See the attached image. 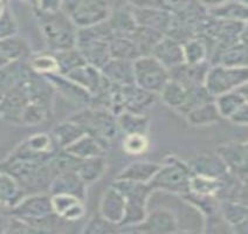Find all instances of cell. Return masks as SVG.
<instances>
[{
	"mask_svg": "<svg viewBox=\"0 0 248 234\" xmlns=\"http://www.w3.org/2000/svg\"><path fill=\"white\" fill-rule=\"evenodd\" d=\"M34 11L42 39L49 52L56 53L74 48L78 28L66 14L62 11L54 13L41 12L36 8Z\"/></svg>",
	"mask_w": 248,
	"mask_h": 234,
	"instance_id": "6da1fadb",
	"label": "cell"
},
{
	"mask_svg": "<svg viewBox=\"0 0 248 234\" xmlns=\"http://www.w3.org/2000/svg\"><path fill=\"white\" fill-rule=\"evenodd\" d=\"M69 120L82 126L86 134L94 137L106 151L111 146L120 132L117 118L108 109L89 107L76 112Z\"/></svg>",
	"mask_w": 248,
	"mask_h": 234,
	"instance_id": "7a4b0ae2",
	"label": "cell"
},
{
	"mask_svg": "<svg viewBox=\"0 0 248 234\" xmlns=\"http://www.w3.org/2000/svg\"><path fill=\"white\" fill-rule=\"evenodd\" d=\"M10 211L11 216L22 219L39 232H48L60 219L53 212L50 196L44 193L21 198Z\"/></svg>",
	"mask_w": 248,
	"mask_h": 234,
	"instance_id": "3957f363",
	"label": "cell"
},
{
	"mask_svg": "<svg viewBox=\"0 0 248 234\" xmlns=\"http://www.w3.org/2000/svg\"><path fill=\"white\" fill-rule=\"evenodd\" d=\"M192 176L188 163L176 156H170L160 163V166L149 185L154 191L183 196L190 191V178Z\"/></svg>",
	"mask_w": 248,
	"mask_h": 234,
	"instance_id": "277c9868",
	"label": "cell"
},
{
	"mask_svg": "<svg viewBox=\"0 0 248 234\" xmlns=\"http://www.w3.org/2000/svg\"><path fill=\"white\" fill-rule=\"evenodd\" d=\"M61 11L76 28H84L109 20L112 4L111 0H63Z\"/></svg>",
	"mask_w": 248,
	"mask_h": 234,
	"instance_id": "5b68a950",
	"label": "cell"
},
{
	"mask_svg": "<svg viewBox=\"0 0 248 234\" xmlns=\"http://www.w3.org/2000/svg\"><path fill=\"white\" fill-rule=\"evenodd\" d=\"M112 185L123 193L125 198V217L121 227L137 225L145 218L148 213V203L155 192L149 184L116 179Z\"/></svg>",
	"mask_w": 248,
	"mask_h": 234,
	"instance_id": "8992f818",
	"label": "cell"
},
{
	"mask_svg": "<svg viewBox=\"0 0 248 234\" xmlns=\"http://www.w3.org/2000/svg\"><path fill=\"white\" fill-rule=\"evenodd\" d=\"M248 82V67H227L211 64L204 87L213 97L239 88Z\"/></svg>",
	"mask_w": 248,
	"mask_h": 234,
	"instance_id": "52a82bcc",
	"label": "cell"
},
{
	"mask_svg": "<svg viewBox=\"0 0 248 234\" xmlns=\"http://www.w3.org/2000/svg\"><path fill=\"white\" fill-rule=\"evenodd\" d=\"M135 84L146 92L159 94L170 78L169 70L152 55H142L132 61Z\"/></svg>",
	"mask_w": 248,
	"mask_h": 234,
	"instance_id": "ba28073f",
	"label": "cell"
},
{
	"mask_svg": "<svg viewBox=\"0 0 248 234\" xmlns=\"http://www.w3.org/2000/svg\"><path fill=\"white\" fill-rule=\"evenodd\" d=\"M177 213L170 208L158 207L149 211L145 218L137 225L128 227H121L120 232H135V233H154V234H169L179 231Z\"/></svg>",
	"mask_w": 248,
	"mask_h": 234,
	"instance_id": "9c48e42d",
	"label": "cell"
},
{
	"mask_svg": "<svg viewBox=\"0 0 248 234\" xmlns=\"http://www.w3.org/2000/svg\"><path fill=\"white\" fill-rule=\"evenodd\" d=\"M247 143H227L219 145L216 154L222 159L227 166L230 173L235 178L247 184L248 173V156H247Z\"/></svg>",
	"mask_w": 248,
	"mask_h": 234,
	"instance_id": "30bf717a",
	"label": "cell"
},
{
	"mask_svg": "<svg viewBox=\"0 0 248 234\" xmlns=\"http://www.w3.org/2000/svg\"><path fill=\"white\" fill-rule=\"evenodd\" d=\"M64 76H67L69 80H72L73 82L80 86L86 92H88L92 95V97L102 92V90L108 88L111 83L102 74L101 69L88 63L76 67V68L70 70L68 74Z\"/></svg>",
	"mask_w": 248,
	"mask_h": 234,
	"instance_id": "8fae6325",
	"label": "cell"
},
{
	"mask_svg": "<svg viewBox=\"0 0 248 234\" xmlns=\"http://www.w3.org/2000/svg\"><path fill=\"white\" fill-rule=\"evenodd\" d=\"M150 55L154 56L166 69L170 70L184 63L183 44L169 35H163L152 48Z\"/></svg>",
	"mask_w": 248,
	"mask_h": 234,
	"instance_id": "7c38bea8",
	"label": "cell"
},
{
	"mask_svg": "<svg viewBox=\"0 0 248 234\" xmlns=\"http://www.w3.org/2000/svg\"><path fill=\"white\" fill-rule=\"evenodd\" d=\"M53 212L64 221H78L86 214L84 200L67 193L50 194Z\"/></svg>",
	"mask_w": 248,
	"mask_h": 234,
	"instance_id": "4fadbf2b",
	"label": "cell"
},
{
	"mask_svg": "<svg viewBox=\"0 0 248 234\" xmlns=\"http://www.w3.org/2000/svg\"><path fill=\"white\" fill-rule=\"evenodd\" d=\"M109 42L102 39H76V48L86 63L101 69L111 59Z\"/></svg>",
	"mask_w": 248,
	"mask_h": 234,
	"instance_id": "5bb4252c",
	"label": "cell"
},
{
	"mask_svg": "<svg viewBox=\"0 0 248 234\" xmlns=\"http://www.w3.org/2000/svg\"><path fill=\"white\" fill-rule=\"evenodd\" d=\"M125 198L123 193L114 185H111L104 191L101 198L100 216L112 224L122 226L124 217H125Z\"/></svg>",
	"mask_w": 248,
	"mask_h": 234,
	"instance_id": "9a60e30c",
	"label": "cell"
},
{
	"mask_svg": "<svg viewBox=\"0 0 248 234\" xmlns=\"http://www.w3.org/2000/svg\"><path fill=\"white\" fill-rule=\"evenodd\" d=\"M130 11L137 26L148 27L151 28V30L158 31L164 35L168 32L169 27H170L172 14L166 12L164 10L134 6V10Z\"/></svg>",
	"mask_w": 248,
	"mask_h": 234,
	"instance_id": "2e32d148",
	"label": "cell"
},
{
	"mask_svg": "<svg viewBox=\"0 0 248 234\" xmlns=\"http://www.w3.org/2000/svg\"><path fill=\"white\" fill-rule=\"evenodd\" d=\"M210 67L211 63L207 60L193 64L184 62L169 70V74H170V78L178 81L188 89L197 86H204L205 78Z\"/></svg>",
	"mask_w": 248,
	"mask_h": 234,
	"instance_id": "e0dca14e",
	"label": "cell"
},
{
	"mask_svg": "<svg viewBox=\"0 0 248 234\" xmlns=\"http://www.w3.org/2000/svg\"><path fill=\"white\" fill-rule=\"evenodd\" d=\"M45 78L52 84L54 92L60 93L66 100L72 101L74 103L86 104V106H89L90 102H92V95L83 88H81L80 86L73 82L72 80H69L67 76L54 73V74L45 75Z\"/></svg>",
	"mask_w": 248,
	"mask_h": 234,
	"instance_id": "ac0fdd59",
	"label": "cell"
},
{
	"mask_svg": "<svg viewBox=\"0 0 248 234\" xmlns=\"http://www.w3.org/2000/svg\"><path fill=\"white\" fill-rule=\"evenodd\" d=\"M50 194L67 193L84 200L87 193V185L74 171H64L56 173L49 184Z\"/></svg>",
	"mask_w": 248,
	"mask_h": 234,
	"instance_id": "d6986e66",
	"label": "cell"
},
{
	"mask_svg": "<svg viewBox=\"0 0 248 234\" xmlns=\"http://www.w3.org/2000/svg\"><path fill=\"white\" fill-rule=\"evenodd\" d=\"M219 214L227 226L234 232L241 233V227L247 228L248 208L246 203L224 199L219 204Z\"/></svg>",
	"mask_w": 248,
	"mask_h": 234,
	"instance_id": "ffe728a7",
	"label": "cell"
},
{
	"mask_svg": "<svg viewBox=\"0 0 248 234\" xmlns=\"http://www.w3.org/2000/svg\"><path fill=\"white\" fill-rule=\"evenodd\" d=\"M188 165H190L192 173L213 177V178L224 179L231 174L227 166L217 154L200 155L192 162L188 163Z\"/></svg>",
	"mask_w": 248,
	"mask_h": 234,
	"instance_id": "44dd1931",
	"label": "cell"
},
{
	"mask_svg": "<svg viewBox=\"0 0 248 234\" xmlns=\"http://www.w3.org/2000/svg\"><path fill=\"white\" fill-rule=\"evenodd\" d=\"M214 103H216L220 117L228 120L239 108H241L244 104L248 103L247 83L242 84L239 88L216 96L214 97Z\"/></svg>",
	"mask_w": 248,
	"mask_h": 234,
	"instance_id": "7402d4cb",
	"label": "cell"
},
{
	"mask_svg": "<svg viewBox=\"0 0 248 234\" xmlns=\"http://www.w3.org/2000/svg\"><path fill=\"white\" fill-rule=\"evenodd\" d=\"M28 54L30 47L21 36L16 34L0 40V68L22 60Z\"/></svg>",
	"mask_w": 248,
	"mask_h": 234,
	"instance_id": "603a6c76",
	"label": "cell"
},
{
	"mask_svg": "<svg viewBox=\"0 0 248 234\" xmlns=\"http://www.w3.org/2000/svg\"><path fill=\"white\" fill-rule=\"evenodd\" d=\"M101 72L111 83L121 84V86L135 83L132 61L111 58L101 68Z\"/></svg>",
	"mask_w": 248,
	"mask_h": 234,
	"instance_id": "cb8c5ba5",
	"label": "cell"
},
{
	"mask_svg": "<svg viewBox=\"0 0 248 234\" xmlns=\"http://www.w3.org/2000/svg\"><path fill=\"white\" fill-rule=\"evenodd\" d=\"M230 177L231 174L227 176L226 178L220 179L202 176V174L192 173L190 178V191L188 192L199 194V196L217 197V198L220 200Z\"/></svg>",
	"mask_w": 248,
	"mask_h": 234,
	"instance_id": "d4e9b609",
	"label": "cell"
},
{
	"mask_svg": "<svg viewBox=\"0 0 248 234\" xmlns=\"http://www.w3.org/2000/svg\"><path fill=\"white\" fill-rule=\"evenodd\" d=\"M159 166L160 163L143 162V160L130 163L117 174L116 179L131 180V182L149 184L157 171H158Z\"/></svg>",
	"mask_w": 248,
	"mask_h": 234,
	"instance_id": "484cf974",
	"label": "cell"
},
{
	"mask_svg": "<svg viewBox=\"0 0 248 234\" xmlns=\"http://www.w3.org/2000/svg\"><path fill=\"white\" fill-rule=\"evenodd\" d=\"M247 44H235L212 55V64L227 67H247Z\"/></svg>",
	"mask_w": 248,
	"mask_h": 234,
	"instance_id": "4316f807",
	"label": "cell"
},
{
	"mask_svg": "<svg viewBox=\"0 0 248 234\" xmlns=\"http://www.w3.org/2000/svg\"><path fill=\"white\" fill-rule=\"evenodd\" d=\"M207 13L217 19L247 22V2L240 1V0H227L226 2L219 5V6L207 10Z\"/></svg>",
	"mask_w": 248,
	"mask_h": 234,
	"instance_id": "83f0119b",
	"label": "cell"
},
{
	"mask_svg": "<svg viewBox=\"0 0 248 234\" xmlns=\"http://www.w3.org/2000/svg\"><path fill=\"white\" fill-rule=\"evenodd\" d=\"M107 170V160L104 156L92 157V158L81 159L80 164L76 168L75 172L82 179L86 185L94 184Z\"/></svg>",
	"mask_w": 248,
	"mask_h": 234,
	"instance_id": "f1b7e54d",
	"label": "cell"
},
{
	"mask_svg": "<svg viewBox=\"0 0 248 234\" xmlns=\"http://www.w3.org/2000/svg\"><path fill=\"white\" fill-rule=\"evenodd\" d=\"M111 58L122 59V60L134 61L137 58L142 56L140 47L130 36L114 34L109 42Z\"/></svg>",
	"mask_w": 248,
	"mask_h": 234,
	"instance_id": "f546056e",
	"label": "cell"
},
{
	"mask_svg": "<svg viewBox=\"0 0 248 234\" xmlns=\"http://www.w3.org/2000/svg\"><path fill=\"white\" fill-rule=\"evenodd\" d=\"M118 128L124 135L144 134L148 135L150 117L148 114H134L130 111H122L116 117Z\"/></svg>",
	"mask_w": 248,
	"mask_h": 234,
	"instance_id": "4dcf8cb0",
	"label": "cell"
},
{
	"mask_svg": "<svg viewBox=\"0 0 248 234\" xmlns=\"http://www.w3.org/2000/svg\"><path fill=\"white\" fill-rule=\"evenodd\" d=\"M186 120L193 126H206L217 123L220 120L218 109L213 101H208L193 108L185 115Z\"/></svg>",
	"mask_w": 248,
	"mask_h": 234,
	"instance_id": "1f68e13d",
	"label": "cell"
},
{
	"mask_svg": "<svg viewBox=\"0 0 248 234\" xmlns=\"http://www.w3.org/2000/svg\"><path fill=\"white\" fill-rule=\"evenodd\" d=\"M64 149L70 154L74 155V156L80 157V158H92V157L104 156L107 152L102 148V145L94 137L90 136L89 134L82 135L73 144Z\"/></svg>",
	"mask_w": 248,
	"mask_h": 234,
	"instance_id": "d6a6232c",
	"label": "cell"
},
{
	"mask_svg": "<svg viewBox=\"0 0 248 234\" xmlns=\"http://www.w3.org/2000/svg\"><path fill=\"white\" fill-rule=\"evenodd\" d=\"M159 96L166 106L179 110L187 97V88L178 81L169 78L159 92Z\"/></svg>",
	"mask_w": 248,
	"mask_h": 234,
	"instance_id": "836d02e7",
	"label": "cell"
},
{
	"mask_svg": "<svg viewBox=\"0 0 248 234\" xmlns=\"http://www.w3.org/2000/svg\"><path fill=\"white\" fill-rule=\"evenodd\" d=\"M84 134H86V131L83 130L82 126L78 125V123L72 120L64 121V122L58 124L53 129L54 140L56 142V144L61 146L62 149L73 144L76 140H78Z\"/></svg>",
	"mask_w": 248,
	"mask_h": 234,
	"instance_id": "e575fe53",
	"label": "cell"
},
{
	"mask_svg": "<svg viewBox=\"0 0 248 234\" xmlns=\"http://www.w3.org/2000/svg\"><path fill=\"white\" fill-rule=\"evenodd\" d=\"M22 190L12 176L0 170V204L13 207L22 198Z\"/></svg>",
	"mask_w": 248,
	"mask_h": 234,
	"instance_id": "d590c367",
	"label": "cell"
},
{
	"mask_svg": "<svg viewBox=\"0 0 248 234\" xmlns=\"http://www.w3.org/2000/svg\"><path fill=\"white\" fill-rule=\"evenodd\" d=\"M183 52H184L185 63L193 64L207 60V46L199 36H193L186 40L183 44Z\"/></svg>",
	"mask_w": 248,
	"mask_h": 234,
	"instance_id": "8d00e7d4",
	"label": "cell"
},
{
	"mask_svg": "<svg viewBox=\"0 0 248 234\" xmlns=\"http://www.w3.org/2000/svg\"><path fill=\"white\" fill-rule=\"evenodd\" d=\"M30 67L35 74L39 75H48V74H54V73H59V66L58 61L54 53H40V54H36L31 59Z\"/></svg>",
	"mask_w": 248,
	"mask_h": 234,
	"instance_id": "74e56055",
	"label": "cell"
},
{
	"mask_svg": "<svg viewBox=\"0 0 248 234\" xmlns=\"http://www.w3.org/2000/svg\"><path fill=\"white\" fill-rule=\"evenodd\" d=\"M54 55L56 61H58L59 74L61 75L68 74L70 70L86 63L82 55H81V53L78 52L76 47L72 49L62 50V52H56L54 53Z\"/></svg>",
	"mask_w": 248,
	"mask_h": 234,
	"instance_id": "f35d334b",
	"label": "cell"
},
{
	"mask_svg": "<svg viewBox=\"0 0 248 234\" xmlns=\"http://www.w3.org/2000/svg\"><path fill=\"white\" fill-rule=\"evenodd\" d=\"M213 100L214 97L207 92L204 86L192 87V88L187 89V97H186L185 103L183 104V107L178 111L186 115L188 111L192 110L193 108L200 106V104L208 102V101H213Z\"/></svg>",
	"mask_w": 248,
	"mask_h": 234,
	"instance_id": "ab89813d",
	"label": "cell"
},
{
	"mask_svg": "<svg viewBox=\"0 0 248 234\" xmlns=\"http://www.w3.org/2000/svg\"><path fill=\"white\" fill-rule=\"evenodd\" d=\"M21 146L26 150L39 155H54L53 140L48 135L38 134L27 138Z\"/></svg>",
	"mask_w": 248,
	"mask_h": 234,
	"instance_id": "60d3db41",
	"label": "cell"
},
{
	"mask_svg": "<svg viewBox=\"0 0 248 234\" xmlns=\"http://www.w3.org/2000/svg\"><path fill=\"white\" fill-rule=\"evenodd\" d=\"M122 149L126 154L137 156L148 151L149 138L144 134H128L122 140Z\"/></svg>",
	"mask_w": 248,
	"mask_h": 234,
	"instance_id": "b9f144b4",
	"label": "cell"
},
{
	"mask_svg": "<svg viewBox=\"0 0 248 234\" xmlns=\"http://www.w3.org/2000/svg\"><path fill=\"white\" fill-rule=\"evenodd\" d=\"M121 231V226L112 224L104 219L102 216H96L92 218L87 222L86 227L83 228V233H97V234H106V233H116Z\"/></svg>",
	"mask_w": 248,
	"mask_h": 234,
	"instance_id": "7bdbcfd3",
	"label": "cell"
},
{
	"mask_svg": "<svg viewBox=\"0 0 248 234\" xmlns=\"http://www.w3.org/2000/svg\"><path fill=\"white\" fill-rule=\"evenodd\" d=\"M18 34V24L10 7H6L4 13L0 16V40Z\"/></svg>",
	"mask_w": 248,
	"mask_h": 234,
	"instance_id": "ee69618b",
	"label": "cell"
},
{
	"mask_svg": "<svg viewBox=\"0 0 248 234\" xmlns=\"http://www.w3.org/2000/svg\"><path fill=\"white\" fill-rule=\"evenodd\" d=\"M197 0H158V8L171 14H177L190 7Z\"/></svg>",
	"mask_w": 248,
	"mask_h": 234,
	"instance_id": "f6af8a7d",
	"label": "cell"
},
{
	"mask_svg": "<svg viewBox=\"0 0 248 234\" xmlns=\"http://www.w3.org/2000/svg\"><path fill=\"white\" fill-rule=\"evenodd\" d=\"M63 0H38L36 1V10L46 13H54L61 11Z\"/></svg>",
	"mask_w": 248,
	"mask_h": 234,
	"instance_id": "bcb514c9",
	"label": "cell"
},
{
	"mask_svg": "<svg viewBox=\"0 0 248 234\" xmlns=\"http://www.w3.org/2000/svg\"><path fill=\"white\" fill-rule=\"evenodd\" d=\"M228 120L236 125H247L248 123V103L244 104Z\"/></svg>",
	"mask_w": 248,
	"mask_h": 234,
	"instance_id": "7dc6e473",
	"label": "cell"
},
{
	"mask_svg": "<svg viewBox=\"0 0 248 234\" xmlns=\"http://www.w3.org/2000/svg\"><path fill=\"white\" fill-rule=\"evenodd\" d=\"M197 1H198L202 7H205L206 10H210V8L217 7L219 6V5L224 4L227 0H197Z\"/></svg>",
	"mask_w": 248,
	"mask_h": 234,
	"instance_id": "c3c4849f",
	"label": "cell"
},
{
	"mask_svg": "<svg viewBox=\"0 0 248 234\" xmlns=\"http://www.w3.org/2000/svg\"><path fill=\"white\" fill-rule=\"evenodd\" d=\"M7 7V0H0V16L4 13V11Z\"/></svg>",
	"mask_w": 248,
	"mask_h": 234,
	"instance_id": "681fc988",
	"label": "cell"
},
{
	"mask_svg": "<svg viewBox=\"0 0 248 234\" xmlns=\"http://www.w3.org/2000/svg\"><path fill=\"white\" fill-rule=\"evenodd\" d=\"M22 1H26V2H28V4L30 5H32L33 7H36V1H38V0H22Z\"/></svg>",
	"mask_w": 248,
	"mask_h": 234,
	"instance_id": "f907efd6",
	"label": "cell"
}]
</instances>
